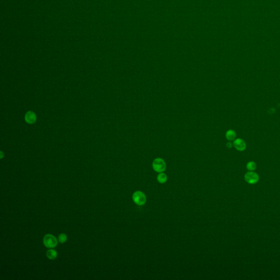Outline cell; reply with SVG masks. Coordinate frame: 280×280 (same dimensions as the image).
<instances>
[{
  "label": "cell",
  "instance_id": "1",
  "mask_svg": "<svg viewBox=\"0 0 280 280\" xmlns=\"http://www.w3.org/2000/svg\"><path fill=\"white\" fill-rule=\"evenodd\" d=\"M132 198L134 203L139 206H143L146 203L147 197L146 194L140 190L134 193Z\"/></svg>",
  "mask_w": 280,
  "mask_h": 280
},
{
  "label": "cell",
  "instance_id": "2",
  "mask_svg": "<svg viewBox=\"0 0 280 280\" xmlns=\"http://www.w3.org/2000/svg\"><path fill=\"white\" fill-rule=\"evenodd\" d=\"M152 167L156 172L161 173L165 171L166 168V164L164 159L158 158L153 160Z\"/></svg>",
  "mask_w": 280,
  "mask_h": 280
},
{
  "label": "cell",
  "instance_id": "3",
  "mask_svg": "<svg viewBox=\"0 0 280 280\" xmlns=\"http://www.w3.org/2000/svg\"><path fill=\"white\" fill-rule=\"evenodd\" d=\"M43 244L47 248H54L58 244V241L54 235L52 234H47L44 236Z\"/></svg>",
  "mask_w": 280,
  "mask_h": 280
},
{
  "label": "cell",
  "instance_id": "4",
  "mask_svg": "<svg viewBox=\"0 0 280 280\" xmlns=\"http://www.w3.org/2000/svg\"><path fill=\"white\" fill-rule=\"evenodd\" d=\"M244 180L249 184H256L259 180V177L256 172L250 171L245 174Z\"/></svg>",
  "mask_w": 280,
  "mask_h": 280
},
{
  "label": "cell",
  "instance_id": "5",
  "mask_svg": "<svg viewBox=\"0 0 280 280\" xmlns=\"http://www.w3.org/2000/svg\"><path fill=\"white\" fill-rule=\"evenodd\" d=\"M233 145L237 150L243 151L246 149V144L244 141L241 139H237L234 141Z\"/></svg>",
  "mask_w": 280,
  "mask_h": 280
},
{
  "label": "cell",
  "instance_id": "6",
  "mask_svg": "<svg viewBox=\"0 0 280 280\" xmlns=\"http://www.w3.org/2000/svg\"><path fill=\"white\" fill-rule=\"evenodd\" d=\"M25 120L29 124L34 123L36 120V114L33 112H28L25 115Z\"/></svg>",
  "mask_w": 280,
  "mask_h": 280
},
{
  "label": "cell",
  "instance_id": "7",
  "mask_svg": "<svg viewBox=\"0 0 280 280\" xmlns=\"http://www.w3.org/2000/svg\"><path fill=\"white\" fill-rule=\"evenodd\" d=\"M157 180L161 184L165 183L168 181V176L164 172L159 173V174L157 176Z\"/></svg>",
  "mask_w": 280,
  "mask_h": 280
},
{
  "label": "cell",
  "instance_id": "8",
  "mask_svg": "<svg viewBox=\"0 0 280 280\" xmlns=\"http://www.w3.org/2000/svg\"><path fill=\"white\" fill-rule=\"evenodd\" d=\"M46 255L48 259L53 260L55 259L58 256V253L54 249H49L46 253Z\"/></svg>",
  "mask_w": 280,
  "mask_h": 280
},
{
  "label": "cell",
  "instance_id": "9",
  "mask_svg": "<svg viewBox=\"0 0 280 280\" xmlns=\"http://www.w3.org/2000/svg\"><path fill=\"white\" fill-rule=\"evenodd\" d=\"M225 136H226V138L227 139V140H229V141H232V140H234L236 137V133L232 130H228L227 132H226Z\"/></svg>",
  "mask_w": 280,
  "mask_h": 280
},
{
  "label": "cell",
  "instance_id": "10",
  "mask_svg": "<svg viewBox=\"0 0 280 280\" xmlns=\"http://www.w3.org/2000/svg\"><path fill=\"white\" fill-rule=\"evenodd\" d=\"M257 168V165L254 161L248 162L247 164V168L249 171H254L256 170Z\"/></svg>",
  "mask_w": 280,
  "mask_h": 280
},
{
  "label": "cell",
  "instance_id": "11",
  "mask_svg": "<svg viewBox=\"0 0 280 280\" xmlns=\"http://www.w3.org/2000/svg\"><path fill=\"white\" fill-rule=\"evenodd\" d=\"M67 235L65 234H61L58 237V241L61 244H63L67 240Z\"/></svg>",
  "mask_w": 280,
  "mask_h": 280
},
{
  "label": "cell",
  "instance_id": "12",
  "mask_svg": "<svg viewBox=\"0 0 280 280\" xmlns=\"http://www.w3.org/2000/svg\"><path fill=\"white\" fill-rule=\"evenodd\" d=\"M227 146L228 148H232V144L230 142H229L227 144Z\"/></svg>",
  "mask_w": 280,
  "mask_h": 280
}]
</instances>
